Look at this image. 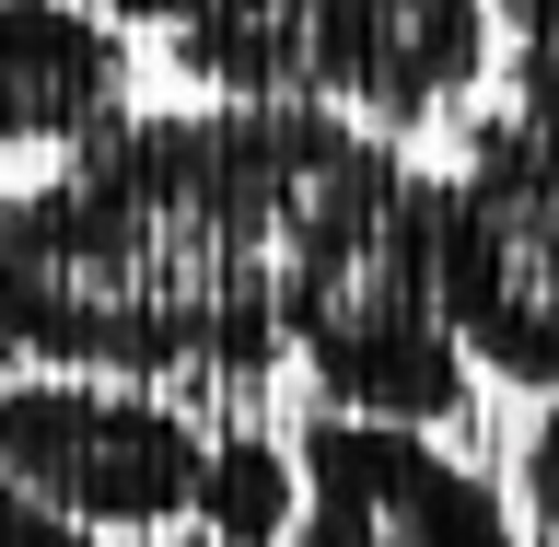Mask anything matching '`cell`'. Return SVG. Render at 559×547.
Masks as SVG:
<instances>
[{
	"label": "cell",
	"mask_w": 559,
	"mask_h": 547,
	"mask_svg": "<svg viewBox=\"0 0 559 547\" xmlns=\"http://www.w3.org/2000/svg\"><path fill=\"white\" fill-rule=\"evenodd\" d=\"M175 547H222V536H199V524H187V536H175Z\"/></svg>",
	"instance_id": "9a60e30c"
},
{
	"label": "cell",
	"mask_w": 559,
	"mask_h": 547,
	"mask_svg": "<svg viewBox=\"0 0 559 547\" xmlns=\"http://www.w3.org/2000/svg\"><path fill=\"white\" fill-rule=\"evenodd\" d=\"M292 466H304V513H292L304 547H524L513 501H501L466 454L408 431V419L314 408Z\"/></svg>",
	"instance_id": "5b68a950"
},
{
	"label": "cell",
	"mask_w": 559,
	"mask_h": 547,
	"mask_svg": "<svg viewBox=\"0 0 559 547\" xmlns=\"http://www.w3.org/2000/svg\"><path fill=\"white\" fill-rule=\"evenodd\" d=\"M280 349L338 419H408L443 431L466 408V349L431 269V175H408L396 140H361L338 187L314 199L280 292Z\"/></svg>",
	"instance_id": "7a4b0ae2"
},
{
	"label": "cell",
	"mask_w": 559,
	"mask_h": 547,
	"mask_svg": "<svg viewBox=\"0 0 559 547\" xmlns=\"http://www.w3.org/2000/svg\"><path fill=\"white\" fill-rule=\"evenodd\" d=\"M314 24V105L408 140L489 70V0H304Z\"/></svg>",
	"instance_id": "8992f818"
},
{
	"label": "cell",
	"mask_w": 559,
	"mask_h": 547,
	"mask_svg": "<svg viewBox=\"0 0 559 547\" xmlns=\"http://www.w3.org/2000/svg\"><path fill=\"white\" fill-rule=\"evenodd\" d=\"M94 12H105V24H164L175 0H94Z\"/></svg>",
	"instance_id": "5bb4252c"
},
{
	"label": "cell",
	"mask_w": 559,
	"mask_h": 547,
	"mask_svg": "<svg viewBox=\"0 0 559 547\" xmlns=\"http://www.w3.org/2000/svg\"><path fill=\"white\" fill-rule=\"evenodd\" d=\"M431 269L466 373L559 396V152L513 117L466 129L454 175H431Z\"/></svg>",
	"instance_id": "3957f363"
},
{
	"label": "cell",
	"mask_w": 559,
	"mask_h": 547,
	"mask_svg": "<svg viewBox=\"0 0 559 547\" xmlns=\"http://www.w3.org/2000/svg\"><path fill=\"white\" fill-rule=\"evenodd\" d=\"M175 70L210 105H292L314 94V24L304 0H175Z\"/></svg>",
	"instance_id": "ba28073f"
},
{
	"label": "cell",
	"mask_w": 559,
	"mask_h": 547,
	"mask_svg": "<svg viewBox=\"0 0 559 547\" xmlns=\"http://www.w3.org/2000/svg\"><path fill=\"white\" fill-rule=\"evenodd\" d=\"M536 152H559V35H524L513 47V105H501Z\"/></svg>",
	"instance_id": "30bf717a"
},
{
	"label": "cell",
	"mask_w": 559,
	"mask_h": 547,
	"mask_svg": "<svg viewBox=\"0 0 559 547\" xmlns=\"http://www.w3.org/2000/svg\"><path fill=\"white\" fill-rule=\"evenodd\" d=\"M129 117V24L94 0H0V152H82Z\"/></svg>",
	"instance_id": "52a82bcc"
},
{
	"label": "cell",
	"mask_w": 559,
	"mask_h": 547,
	"mask_svg": "<svg viewBox=\"0 0 559 547\" xmlns=\"http://www.w3.org/2000/svg\"><path fill=\"white\" fill-rule=\"evenodd\" d=\"M524 513H536V536L559 547V408L524 431Z\"/></svg>",
	"instance_id": "7c38bea8"
},
{
	"label": "cell",
	"mask_w": 559,
	"mask_h": 547,
	"mask_svg": "<svg viewBox=\"0 0 559 547\" xmlns=\"http://www.w3.org/2000/svg\"><path fill=\"white\" fill-rule=\"evenodd\" d=\"M489 12H501L513 35H559V0H489Z\"/></svg>",
	"instance_id": "4fadbf2b"
},
{
	"label": "cell",
	"mask_w": 559,
	"mask_h": 547,
	"mask_svg": "<svg viewBox=\"0 0 559 547\" xmlns=\"http://www.w3.org/2000/svg\"><path fill=\"white\" fill-rule=\"evenodd\" d=\"M0 547H94V536H82L70 513H47L24 478H0Z\"/></svg>",
	"instance_id": "8fae6325"
},
{
	"label": "cell",
	"mask_w": 559,
	"mask_h": 547,
	"mask_svg": "<svg viewBox=\"0 0 559 547\" xmlns=\"http://www.w3.org/2000/svg\"><path fill=\"white\" fill-rule=\"evenodd\" d=\"M187 513H199V536H222V547H280L292 513H304V466H292L269 431H234V443L199 454Z\"/></svg>",
	"instance_id": "9c48e42d"
},
{
	"label": "cell",
	"mask_w": 559,
	"mask_h": 547,
	"mask_svg": "<svg viewBox=\"0 0 559 547\" xmlns=\"http://www.w3.org/2000/svg\"><path fill=\"white\" fill-rule=\"evenodd\" d=\"M338 105H175L59 152L47 187L0 199V349L47 373H280V292L314 199L361 152Z\"/></svg>",
	"instance_id": "6da1fadb"
},
{
	"label": "cell",
	"mask_w": 559,
	"mask_h": 547,
	"mask_svg": "<svg viewBox=\"0 0 559 547\" xmlns=\"http://www.w3.org/2000/svg\"><path fill=\"white\" fill-rule=\"evenodd\" d=\"M199 454L210 443L164 396H140V384H94V373L0 384V478H24L82 536H152V524H175L187 489H199Z\"/></svg>",
	"instance_id": "277c9868"
}]
</instances>
